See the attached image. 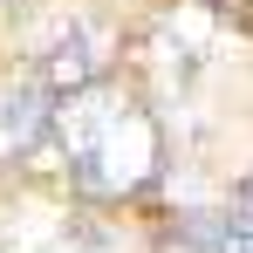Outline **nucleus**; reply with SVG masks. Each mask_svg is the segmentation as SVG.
Instances as JSON below:
<instances>
[{
  "instance_id": "obj_4",
  "label": "nucleus",
  "mask_w": 253,
  "mask_h": 253,
  "mask_svg": "<svg viewBox=\"0 0 253 253\" xmlns=\"http://www.w3.org/2000/svg\"><path fill=\"white\" fill-rule=\"evenodd\" d=\"M219 253H253V233H247V226H233V233L219 240Z\"/></svg>"
},
{
  "instance_id": "obj_3",
  "label": "nucleus",
  "mask_w": 253,
  "mask_h": 253,
  "mask_svg": "<svg viewBox=\"0 0 253 253\" xmlns=\"http://www.w3.org/2000/svg\"><path fill=\"white\" fill-rule=\"evenodd\" d=\"M42 83H48V96H69V89L103 83V76H96V48H89L83 35L55 42V48H48V62H42Z\"/></svg>"
},
{
  "instance_id": "obj_5",
  "label": "nucleus",
  "mask_w": 253,
  "mask_h": 253,
  "mask_svg": "<svg viewBox=\"0 0 253 253\" xmlns=\"http://www.w3.org/2000/svg\"><path fill=\"white\" fill-rule=\"evenodd\" d=\"M240 226H247V233H253V178H247V185H240Z\"/></svg>"
},
{
  "instance_id": "obj_2",
  "label": "nucleus",
  "mask_w": 253,
  "mask_h": 253,
  "mask_svg": "<svg viewBox=\"0 0 253 253\" xmlns=\"http://www.w3.org/2000/svg\"><path fill=\"white\" fill-rule=\"evenodd\" d=\"M48 124H55V96L48 83H0V165H21L48 144Z\"/></svg>"
},
{
  "instance_id": "obj_1",
  "label": "nucleus",
  "mask_w": 253,
  "mask_h": 253,
  "mask_svg": "<svg viewBox=\"0 0 253 253\" xmlns=\"http://www.w3.org/2000/svg\"><path fill=\"white\" fill-rule=\"evenodd\" d=\"M48 137H55V151H62L83 199H137L165 165L151 110L137 96H124L117 83H89V89L55 96Z\"/></svg>"
}]
</instances>
